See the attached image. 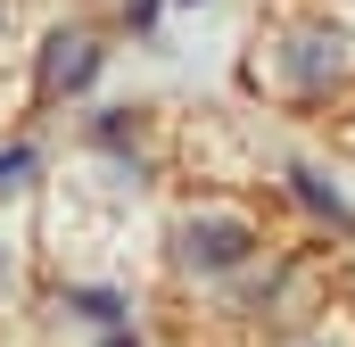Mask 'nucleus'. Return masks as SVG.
Returning a JSON list of instances; mask_svg holds the SVG:
<instances>
[{"label":"nucleus","mask_w":355,"mask_h":347,"mask_svg":"<svg viewBox=\"0 0 355 347\" xmlns=\"http://www.w3.org/2000/svg\"><path fill=\"white\" fill-rule=\"evenodd\" d=\"M91 67H99L91 33H58V42H50V58H42V99H58V91L91 83Z\"/></svg>","instance_id":"nucleus-1"},{"label":"nucleus","mask_w":355,"mask_h":347,"mask_svg":"<svg viewBox=\"0 0 355 347\" xmlns=\"http://www.w3.org/2000/svg\"><path fill=\"white\" fill-rule=\"evenodd\" d=\"M182 257L207 264V273H223V264L248 257V223H190V232H182Z\"/></svg>","instance_id":"nucleus-2"},{"label":"nucleus","mask_w":355,"mask_h":347,"mask_svg":"<svg viewBox=\"0 0 355 347\" xmlns=\"http://www.w3.org/2000/svg\"><path fill=\"white\" fill-rule=\"evenodd\" d=\"M25 174H33V149H8V158H0V190H17Z\"/></svg>","instance_id":"nucleus-3"},{"label":"nucleus","mask_w":355,"mask_h":347,"mask_svg":"<svg viewBox=\"0 0 355 347\" xmlns=\"http://www.w3.org/2000/svg\"><path fill=\"white\" fill-rule=\"evenodd\" d=\"M107 347H132V339H107Z\"/></svg>","instance_id":"nucleus-4"}]
</instances>
